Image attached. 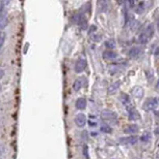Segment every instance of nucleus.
Here are the masks:
<instances>
[{"label": "nucleus", "instance_id": "a211bd4d", "mask_svg": "<svg viewBox=\"0 0 159 159\" xmlns=\"http://www.w3.org/2000/svg\"><path fill=\"white\" fill-rule=\"evenodd\" d=\"M145 10V4L144 2H139L135 5V13L136 14H142Z\"/></svg>", "mask_w": 159, "mask_h": 159}, {"label": "nucleus", "instance_id": "5701e85b", "mask_svg": "<svg viewBox=\"0 0 159 159\" xmlns=\"http://www.w3.org/2000/svg\"><path fill=\"white\" fill-rule=\"evenodd\" d=\"M4 76V70L0 68V80L2 79V76Z\"/></svg>", "mask_w": 159, "mask_h": 159}, {"label": "nucleus", "instance_id": "0eeeda50", "mask_svg": "<svg viewBox=\"0 0 159 159\" xmlns=\"http://www.w3.org/2000/svg\"><path fill=\"white\" fill-rule=\"evenodd\" d=\"M142 49L140 48V46H132V48L129 50V52H128V55H129L130 58H133V59H137V58L139 57L140 55H142Z\"/></svg>", "mask_w": 159, "mask_h": 159}, {"label": "nucleus", "instance_id": "6e6552de", "mask_svg": "<svg viewBox=\"0 0 159 159\" xmlns=\"http://www.w3.org/2000/svg\"><path fill=\"white\" fill-rule=\"evenodd\" d=\"M131 94L133 95V97L136 98V99H140L144 96V89L139 86H135L134 88L131 90Z\"/></svg>", "mask_w": 159, "mask_h": 159}, {"label": "nucleus", "instance_id": "f257e3e1", "mask_svg": "<svg viewBox=\"0 0 159 159\" xmlns=\"http://www.w3.org/2000/svg\"><path fill=\"white\" fill-rule=\"evenodd\" d=\"M159 104V98L157 97H149L142 104V110L146 112H150L155 110Z\"/></svg>", "mask_w": 159, "mask_h": 159}, {"label": "nucleus", "instance_id": "9b49d317", "mask_svg": "<svg viewBox=\"0 0 159 159\" xmlns=\"http://www.w3.org/2000/svg\"><path fill=\"white\" fill-rule=\"evenodd\" d=\"M102 56L105 60H113V59H116L118 55H116V53L114 52V51L107 50V51H105V52H103Z\"/></svg>", "mask_w": 159, "mask_h": 159}, {"label": "nucleus", "instance_id": "1a4fd4ad", "mask_svg": "<svg viewBox=\"0 0 159 159\" xmlns=\"http://www.w3.org/2000/svg\"><path fill=\"white\" fill-rule=\"evenodd\" d=\"M154 26H155L154 24H149L148 26L146 27V29L142 31L145 34H146L147 37H148L149 39H151L154 35V32H155V27Z\"/></svg>", "mask_w": 159, "mask_h": 159}, {"label": "nucleus", "instance_id": "dca6fc26", "mask_svg": "<svg viewBox=\"0 0 159 159\" xmlns=\"http://www.w3.org/2000/svg\"><path fill=\"white\" fill-rule=\"evenodd\" d=\"M8 25V17L5 14H0V32Z\"/></svg>", "mask_w": 159, "mask_h": 159}, {"label": "nucleus", "instance_id": "f8f14e48", "mask_svg": "<svg viewBox=\"0 0 159 159\" xmlns=\"http://www.w3.org/2000/svg\"><path fill=\"white\" fill-rule=\"evenodd\" d=\"M120 86H121V81H116L113 84H111L108 87V90H107L108 94H114L120 89Z\"/></svg>", "mask_w": 159, "mask_h": 159}, {"label": "nucleus", "instance_id": "b1692460", "mask_svg": "<svg viewBox=\"0 0 159 159\" xmlns=\"http://www.w3.org/2000/svg\"><path fill=\"white\" fill-rule=\"evenodd\" d=\"M154 133H155L156 135H159V126L155 128V130H154Z\"/></svg>", "mask_w": 159, "mask_h": 159}, {"label": "nucleus", "instance_id": "20e7f679", "mask_svg": "<svg viewBox=\"0 0 159 159\" xmlns=\"http://www.w3.org/2000/svg\"><path fill=\"white\" fill-rule=\"evenodd\" d=\"M121 101H122V104L126 106L127 112H129L130 110L134 109V106H133L132 102H131V100H130V97L128 96V94H126V93H122L121 94Z\"/></svg>", "mask_w": 159, "mask_h": 159}, {"label": "nucleus", "instance_id": "39448f33", "mask_svg": "<svg viewBox=\"0 0 159 159\" xmlns=\"http://www.w3.org/2000/svg\"><path fill=\"white\" fill-rule=\"evenodd\" d=\"M74 122L76 124L77 127L82 128L86 124V116L84 114H77L74 118Z\"/></svg>", "mask_w": 159, "mask_h": 159}, {"label": "nucleus", "instance_id": "f03ea898", "mask_svg": "<svg viewBox=\"0 0 159 159\" xmlns=\"http://www.w3.org/2000/svg\"><path fill=\"white\" fill-rule=\"evenodd\" d=\"M101 118L102 120H104L105 122L108 123H116V119H118V116L114 112L109 111V110H104V111L101 112Z\"/></svg>", "mask_w": 159, "mask_h": 159}, {"label": "nucleus", "instance_id": "423d86ee", "mask_svg": "<svg viewBox=\"0 0 159 159\" xmlns=\"http://www.w3.org/2000/svg\"><path fill=\"white\" fill-rule=\"evenodd\" d=\"M86 61L84 59H78L76 61V63H75V71L77 72V74H81V72H83L84 70H85L86 68Z\"/></svg>", "mask_w": 159, "mask_h": 159}, {"label": "nucleus", "instance_id": "7ed1b4c3", "mask_svg": "<svg viewBox=\"0 0 159 159\" xmlns=\"http://www.w3.org/2000/svg\"><path fill=\"white\" fill-rule=\"evenodd\" d=\"M138 141V137L136 135H128V136H123L119 139V142L121 145H134Z\"/></svg>", "mask_w": 159, "mask_h": 159}, {"label": "nucleus", "instance_id": "412c9836", "mask_svg": "<svg viewBox=\"0 0 159 159\" xmlns=\"http://www.w3.org/2000/svg\"><path fill=\"white\" fill-rule=\"evenodd\" d=\"M150 139H151V133L145 132L144 134L142 135V137H140V141L142 142H148L150 141Z\"/></svg>", "mask_w": 159, "mask_h": 159}, {"label": "nucleus", "instance_id": "aec40b11", "mask_svg": "<svg viewBox=\"0 0 159 159\" xmlns=\"http://www.w3.org/2000/svg\"><path fill=\"white\" fill-rule=\"evenodd\" d=\"M101 131L103 133H110L112 131V128L109 125H107V124H103L101 126Z\"/></svg>", "mask_w": 159, "mask_h": 159}, {"label": "nucleus", "instance_id": "bb28decb", "mask_svg": "<svg viewBox=\"0 0 159 159\" xmlns=\"http://www.w3.org/2000/svg\"><path fill=\"white\" fill-rule=\"evenodd\" d=\"M157 88H159V80H158V83H157Z\"/></svg>", "mask_w": 159, "mask_h": 159}, {"label": "nucleus", "instance_id": "a878e982", "mask_svg": "<svg viewBox=\"0 0 159 159\" xmlns=\"http://www.w3.org/2000/svg\"><path fill=\"white\" fill-rule=\"evenodd\" d=\"M155 114H156V116H158V118H159V111L158 112H155Z\"/></svg>", "mask_w": 159, "mask_h": 159}, {"label": "nucleus", "instance_id": "6ab92c4d", "mask_svg": "<svg viewBox=\"0 0 159 159\" xmlns=\"http://www.w3.org/2000/svg\"><path fill=\"white\" fill-rule=\"evenodd\" d=\"M105 46H106L108 50H113L116 48V44L112 39H108V40L105 41Z\"/></svg>", "mask_w": 159, "mask_h": 159}, {"label": "nucleus", "instance_id": "4be33fe9", "mask_svg": "<svg viewBox=\"0 0 159 159\" xmlns=\"http://www.w3.org/2000/svg\"><path fill=\"white\" fill-rule=\"evenodd\" d=\"M5 37H6V34L5 32H0V50L2 49V46H3L4 44V41H5Z\"/></svg>", "mask_w": 159, "mask_h": 159}, {"label": "nucleus", "instance_id": "393cba45", "mask_svg": "<svg viewBox=\"0 0 159 159\" xmlns=\"http://www.w3.org/2000/svg\"><path fill=\"white\" fill-rule=\"evenodd\" d=\"M157 28H158V30H159V17L157 19Z\"/></svg>", "mask_w": 159, "mask_h": 159}, {"label": "nucleus", "instance_id": "4468645a", "mask_svg": "<svg viewBox=\"0 0 159 159\" xmlns=\"http://www.w3.org/2000/svg\"><path fill=\"white\" fill-rule=\"evenodd\" d=\"M84 83H85V80H84L83 78H80V79L76 80V81L74 82V84H73V89L75 91H79L84 86Z\"/></svg>", "mask_w": 159, "mask_h": 159}, {"label": "nucleus", "instance_id": "2eb2a0df", "mask_svg": "<svg viewBox=\"0 0 159 159\" xmlns=\"http://www.w3.org/2000/svg\"><path fill=\"white\" fill-rule=\"evenodd\" d=\"M86 99H84V98L80 97V98H77L76 99V102H75V106L78 110H84L86 107Z\"/></svg>", "mask_w": 159, "mask_h": 159}, {"label": "nucleus", "instance_id": "9d476101", "mask_svg": "<svg viewBox=\"0 0 159 159\" xmlns=\"http://www.w3.org/2000/svg\"><path fill=\"white\" fill-rule=\"evenodd\" d=\"M128 119L131 121H137L140 119V114L135 109H132L128 112Z\"/></svg>", "mask_w": 159, "mask_h": 159}, {"label": "nucleus", "instance_id": "f3484780", "mask_svg": "<svg viewBox=\"0 0 159 159\" xmlns=\"http://www.w3.org/2000/svg\"><path fill=\"white\" fill-rule=\"evenodd\" d=\"M150 40V39L147 37L146 34L144 33V32H142V33L139 34V36H138V41L142 44H148V41Z\"/></svg>", "mask_w": 159, "mask_h": 159}, {"label": "nucleus", "instance_id": "ddd939ff", "mask_svg": "<svg viewBox=\"0 0 159 159\" xmlns=\"http://www.w3.org/2000/svg\"><path fill=\"white\" fill-rule=\"evenodd\" d=\"M138 131V126L136 125V124H131V125L127 126V127L124 129V132L125 133H129V134H134V133H136Z\"/></svg>", "mask_w": 159, "mask_h": 159}]
</instances>
